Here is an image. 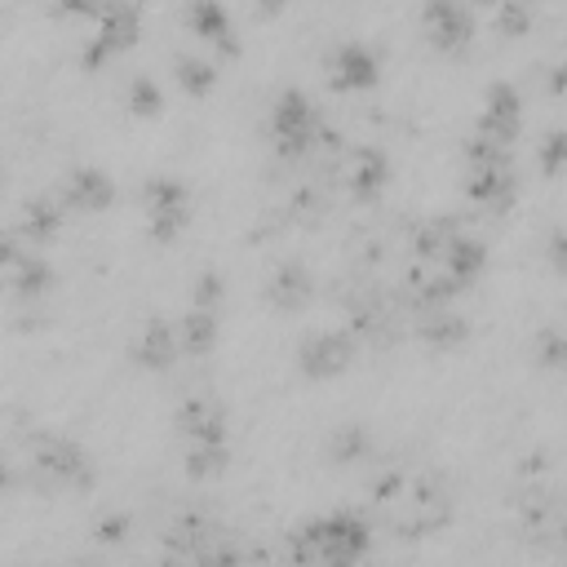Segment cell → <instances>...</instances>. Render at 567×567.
Masks as SVG:
<instances>
[{"mask_svg": "<svg viewBox=\"0 0 567 567\" xmlns=\"http://www.w3.org/2000/svg\"><path fill=\"white\" fill-rule=\"evenodd\" d=\"M372 549V527L354 509H332L323 518H306L288 532L292 567H359Z\"/></svg>", "mask_w": 567, "mask_h": 567, "instance_id": "obj_1", "label": "cell"}, {"mask_svg": "<svg viewBox=\"0 0 567 567\" xmlns=\"http://www.w3.org/2000/svg\"><path fill=\"white\" fill-rule=\"evenodd\" d=\"M22 483L35 492H93L97 465L75 439L53 430H31L22 456Z\"/></svg>", "mask_w": 567, "mask_h": 567, "instance_id": "obj_2", "label": "cell"}, {"mask_svg": "<svg viewBox=\"0 0 567 567\" xmlns=\"http://www.w3.org/2000/svg\"><path fill=\"white\" fill-rule=\"evenodd\" d=\"M319 128H323V111L310 102L306 89H284L270 106V142L284 159H301L315 151L319 142Z\"/></svg>", "mask_w": 567, "mask_h": 567, "instance_id": "obj_3", "label": "cell"}, {"mask_svg": "<svg viewBox=\"0 0 567 567\" xmlns=\"http://www.w3.org/2000/svg\"><path fill=\"white\" fill-rule=\"evenodd\" d=\"M142 213H146V239L173 244L190 221V190L182 177L155 173L142 182Z\"/></svg>", "mask_w": 567, "mask_h": 567, "instance_id": "obj_4", "label": "cell"}, {"mask_svg": "<svg viewBox=\"0 0 567 567\" xmlns=\"http://www.w3.org/2000/svg\"><path fill=\"white\" fill-rule=\"evenodd\" d=\"M137 31H142V13L133 4H106V9H97V27H93V35L80 49V66L84 71H102L106 62H115L124 49L137 44Z\"/></svg>", "mask_w": 567, "mask_h": 567, "instance_id": "obj_5", "label": "cell"}, {"mask_svg": "<svg viewBox=\"0 0 567 567\" xmlns=\"http://www.w3.org/2000/svg\"><path fill=\"white\" fill-rule=\"evenodd\" d=\"M354 359H359V341L350 328H315L297 346V368L310 381H332V377L350 372Z\"/></svg>", "mask_w": 567, "mask_h": 567, "instance_id": "obj_6", "label": "cell"}, {"mask_svg": "<svg viewBox=\"0 0 567 567\" xmlns=\"http://www.w3.org/2000/svg\"><path fill=\"white\" fill-rule=\"evenodd\" d=\"M518 133H523V97H518V89H514L509 80H492V84L483 89V111H478L474 137L514 151Z\"/></svg>", "mask_w": 567, "mask_h": 567, "instance_id": "obj_7", "label": "cell"}, {"mask_svg": "<svg viewBox=\"0 0 567 567\" xmlns=\"http://www.w3.org/2000/svg\"><path fill=\"white\" fill-rule=\"evenodd\" d=\"M465 195L474 208L483 213H509L514 199H518V168H514V155L509 159H492V164H470L465 173Z\"/></svg>", "mask_w": 567, "mask_h": 567, "instance_id": "obj_8", "label": "cell"}, {"mask_svg": "<svg viewBox=\"0 0 567 567\" xmlns=\"http://www.w3.org/2000/svg\"><path fill=\"white\" fill-rule=\"evenodd\" d=\"M173 425H177V434L186 439V447H190V443H226V434H230L226 403H221L217 394H208V390H190V394L177 403Z\"/></svg>", "mask_w": 567, "mask_h": 567, "instance_id": "obj_9", "label": "cell"}, {"mask_svg": "<svg viewBox=\"0 0 567 567\" xmlns=\"http://www.w3.org/2000/svg\"><path fill=\"white\" fill-rule=\"evenodd\" d=\"M323 71H328V84L337 93H363V89H372L381 80V58H377V49L368 40H341L328 53Z\"/></svg>", "mask_w": 567, "mask_h": 567, "instance_id": "obj_10", "label": "cell"}, {"mask_svg": "<svg viewBox=\"0 0 567 567\" xmlns=\"http://www.w3.org/2000/svg\"><path fill=\"white\" fill-rule=\"evenodd\" d=\"M390 155L381 146H346L341 155V177L354 204H377L390 186Z\"/></svg>", "mask_w": 567, "mask_h": 567, "instance_id": "obj_11", "label": "cell"}, {"mask_svg": "<svg viewBox=\"0 0 567 567\" xmlns=\"http://www.w3.org/2000/svg\"><path fill=\"white\" fill-rule=\"evenodd\" d=\"M421 31L434 49L443 53H465L470 40H474V13L465 4H452V0H434L421 9Z\"/></svg>", "mask_w": 567, "mask_h": 567, "instance_id": "obj_12", "label": "cell"}, {"mask_svg": "<svg viewBox=\"0 0 567 567\" xmlns=\"http://www.w3.org/2000/svg\"><path fill=\"white\" fill-rule=\"evenodd\" d=\"M266 301H270V310H279V315L306 310V306L315 301V275H310V266L297 261V257H284V261L270 270V279H266Z\"/></svg>", "mask_w": 567, "mask_h": 567, "instance_id": "obj_13", "label": "cell"}, {"mask_svg": "<svg viewBox=\"0 0 567 567\" xmlns=\"http://www.w3.org/2000/svg\"><path fill=\"white\" fill-rule=\"evenodd\" d=\"M58 199H62V208L71 213H102V208H111V199H115V182H111V173H102V168H93V164H80V168H71L66 177H62V186H58Z\"/></svg>", "mask_w": 567, "mask_h": 567, "instance_id": "obj_14", "label": "cell"}, {"mask_svg": "<svg viewBox=\"0 0 567 567\" xmlns=\"http://www.w3.org/2000/svg\"><path fill=\"white\" fill-rule=\"evenodd\" d=\"M177 328L164 319V315H151L146 323H142V332L133 337V346H128V359L142 368V372H168L173 363H177Z\"/></svg>", "mask_w": 567, "mask_h": 567, "instance_id": "obj_15", "label": "cell"}, {"mask_svg": "<svg viewBox=\"0 0 567 567\" xmlns=\"http://www.w3.org/2000/svg\"><path fill=\"white\" fill-rule=\"evenodd\" d=\"M186 27H190V35H199L204 44H213V53H221V58H239V49H244L239 35H235L230 13L217 0H195L186 9Z\"/></svg>", "mask_w": 567, "mask_h": 567, "instance_id": "obj_16", "label": "cell"}, {"mask_svg": "<svg viewBox=\"0 0 567 567\" xmlns=\"http://www.w3.org/2000/svg\"><path fill=\"white\" fill-rule=\"evenodd\" d=\"M62 221H66V208H62L58 195H31V199H22V213H18V230L13 235L22 244H31V248H44V244L58 239Z\"/></svg>", "mask_w": 567, "mask_h": 567, "instance_id": "obj_17", "label": "cell"}, {"mask_svg": "<svg viewBox=\"0 0 567 567\" xmlns=\"http://www.w3.org/2000/svg\"><path fill=\"white\" fill-rule=\"evenodd\" d=\"M53 284H58V270L49 266V257H44V252H22V257L9 266V275H4L9 297H13V301H22V306H35L40 297H49V292H53Z\"/></svg>", "mask_w": 567, "mask_h": 567, "instance_id": "obj_18", "label": "cell"}, {"mask_svg": "<svg viewBox=\"0 0 567 567\" xmlns=\"http://www.w3.org/2000/svg\"><path fill=\"white\" fill-rule=\"evenodd\" d=\"M408 323H412L416 341H425L430 350H456V346H465V341H470V319H465V315H456L452 306L416 310Z\"/></svg>", "mask_w": 567, "mask_h": 567, "instance_id": "obj_19", "label": "cell"}, {"mask_svg": "<svg viewBox=\"0 0 567 567\" xmlns=\"http://www.w3.org/2000/svg\"><path fill=\"white\" fill-rule=\"evenodd\" d=\"M465 235V221L456 213H434L425 217L416 230H412V266H430V261H443V252L452 248V239Z\"/></svg>", "mask_w": 567, "mask_h": 567, "instance_id": "obj_20", "label": "cell"}, {"mask_svg": "<svg viewBox=\"0 0 567 567\" xmlns=\"http://www.w3.org/2000/svg\"><path fill=\"white\" fill-rule=\"evenodd\" d=\"M439 266H443V275H447L456 288H470V284L487 270V244H483L478 235H470V230H465V235H456V239H452V248L443 252V261H439Z\"/></svg>", "mask_w": 567, "mask_h": 567, "instance_id": "obj_21", "label": "cell"}, {"mask_svg": "<svg viewBox=\"0 0 567 567\" xmlns=\"http://www.w3.org/2000/svg\"><path fill=\"white\" fill-rule=\"evenodd\" d=\"M217 337H221V315H213V310H186L177 319V350L190 359L213 354Z\"/></svg>", "mask_w": 567, "mask_h": 567, "instance_id": "obj_22", "label": "cell"}, {"mask_svg": "<svg viewBox=\"0 0 567 567\" xmlns=\"http://www.w3.org/2000/svg\"><path fill=\"white\" fill-rule=\"evenodd\" d=\"M372 452H377V439H372V430L363 421H346V425H337L328 434V461L332 465H359Z\"/></svg>", "mask_w": 567, "mask_h": 567, "instance_id": "obj_23", "label": "cell"}, {"mask_svg": "<svg viewBox=\"0 0 567 567\" xmlns=\"http://www.w3.org/2000/svg\"><path fill=\"white\" fill-rule=\"evenodd\" d=\"M173 80L186 97H204L217 89V62L199 53H173Z\"/></svg>", "mask_w": 567, "mask_h": 567, "instance_id": "obj_24", "label": "cell"}, {"mask_svg": "<svg viewBox=\"0 0 567 567\" xmlns=\"http://www.w3.org/2000/svg\"><path fill=\"white\" fill-rule=\"evenodd\" d=\"M230 465V443H190L186 456H182V470L190 483H208V478H221Z\"/></svg>", "mask_w": 567, "mask_h": 567, "instance_id": "obj_25", "label": "cell"}, {"mask_svg": "<svg viewBox=\"0 0 567 567\" xmlns=\"http://www.w3.org/2000/svg\"><path fill=\"white\" fill-rule=\"evenodd\" d=\"M124 106H128L133 115H142V120H151V115H159V111H164V93H159V84H155V75H146V71H137V75L128 80V89H124Z\"/></svg>", "mask_w": 567, "mask_h": 567, "instance_id": "obj_26", "label": "cell"}, {"mask_svg": "<svg viewBox=\"0 0 567 567\" xmlns=\"http://www.w3.org/2000/svg\"><path fill=\"white\" fill-rule=\"evenodd\" d=\"M221 301H226V275L221 270H199L195 284H190V310L221 315Z\"/></svg>", "mask_w": 567, "mask_h": 567, "instance_id": "obj_27", "label": "cell"}, {"mask_svg": "<svg viewBox=\"0 0 567 567\" xmlns=\"http://www.w3.org/2000/svg\"><path fill=\"white\" fill-rule=\"evenodd\" d=\"M532 363H540V368H563V363H567V337H563L558 328H540V332L532 337Z\"/></svg>", "mask_w": 567, "mask_h": 567, "instance_id": "obj_28", "label": "cell"}, {"mask_svg": "<svg viewBox=\"0 0 567 567\" xmlns=\"http://www.w3.org/2000/svg\"><path fill=\"white\" fill-rule=\"evenodd\" d=\"M492 27H496V35H523V31L532 27V9H527V4H518V0H509V4H496V13H492Z\"/></svg>", "mask_w": 567, "mask_h": 567, "instance_id": "obj_29", "label": "cell"}, {"mask_svg": "<svg viewBox=\"0 0 567 567\" xmlns=\"http://www.w3.org/2000/svg\"><path fill=\"white\" fill-rule=\"evenodd\" d=\"M563 151H567L563 128H549V133L540 137V151H536V159H540V173H545V177H558V168H563Z\"/></svg>", "mask_w": 567, "mask_h": 567, "instance_id": "obj_30", "label": "cell"}, {"mask_svg": "<svg viewBox=\"0 0 567 567\" xmlns=\"http://www.w3.org/2000/svg\"><path fill=\"white\" fill-rule=\"evenodd\" d=\"M128 527H133L128 514H102V518L93 523V540H97V545H120V540L128 536Z\"/></svg>", "mask_w": 567, "mask_h": 567, "instance_id": "obj_31", "label": "cell"}, {"mask_svg": "<svg viewBox=\"0 0 567 567\" xmlns=\"http://www.w3.org/2000/svg\"><path fill=\"white\" fill-rule=\"evenodd\" d=\"M186 567H244V558H239V549H230V545H208L204 554H195Z\"/></svg>", "mask_w": 567, "mask_h": 567, "instance_id": "obj_32", "label": "cell"}, {"mask_svg": "<svg viewBox=\"0 0 567 567\" xmlns=\"http://www.w3.org/2000/svg\"><path fill=\"white\" fill-rule=\"evenodd\" d=\"M27 483H22V461H13V456H4L0 452V496H13V492H22Z\"/></svg>", "mask_w": 567, "mask_h": 567, "instance_id": "obj_33", "label": "cell"}, {"mask_svg": "<svg viewBox=\"0 0 567 567\" xmlns=\"http://www.w3.org/2000/svg\"><path fill=\"white\" fill-rule=\"evenodd\" d=\"M22 239L13 235V230H0V288H4V275H9V266L22 257V248H18Z\"/></svg>", "mask_w": 567, "mask_h": 567, "instance_id": "obj_34", "label": "cell"}, {"mask_svg": "<svg viewBox=\"0 0 567 567\" xmlns=\"http://www.w3.org/2000/svg\"><path fill=\"white\" fill-rule=\"evenodd\" d=\"M549 261L563 270V230H554V235H549Z\"/></svg>", "mask_w": 567, "mask_h": 567, "instance_id": "obj_35", "label": "cell"}, {"mask_svg": "<svg viewBox=\"0 0 567 567\" xmlns=\"http://www.w3.org/2000/svg\"><path fill=\"white\" fill-rule=\"evenodd\" d=\"M0 182H4V159H0Z\"/></svg>", "mask_w": 567, "mask_h": 567, "instance_id": "obj_36", "label": "cell"}, {"mask_svg": "<svg viewBox=\"0 0 567 567\" xmlns=\"http://www.w3.org/2000/svg\"><path fill=\"white\" fill-rule=\"evenodd\" d=\"M84 567H93V563H84Z\"/></svg>", "mask_w": 567, "mask_h": 567, "instance_id": "obj_37", "label": "cell"}]
</instances>
